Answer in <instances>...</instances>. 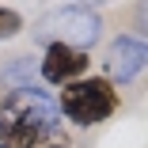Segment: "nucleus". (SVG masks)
Instances as JSON below:
<instances>
[{
	"mask_svg": "<svg viewBox=\"0 0 148 148\" xmlns=\"http://www.w3.org/2000/svg\"><path fill=\"white\" fill-rule=\"evenodd\" d=\"M148 65V46L133 34H118L110 46H106V57H103V76L114 84V87H125L133 84Z\"/></svg>",
	"mask_w": 148,
	"mask_h": 148,
	"instance_id": "obj_4",
	"label": "nucleus"
},
{
	"mask_svg": "<svg viewBox=\"0 0 148 148\" xmlns=\"http://www.w3.org/2000/svg\"><path fill=\"white\" fill-rule=\"evenodd\" d=\"M0 148H4V144H0Z\"/></svg>",
	"mask_w": 148,
	"mask_h": 148,
	"instance_id": "obj_8",
	"label": "nucleus"
},
{
	"mask_svg": "<svg viewBox=\"0 0 148 148\" xmlns=\"http://www.w3.org/2000/svg\"><path fill=\"white\" fill-rule=\"evenodd\" d=\"M87 72H91V53L69 49V46H42V57H38V80L42 84L65 87L72 80H84Z\"/></svg>",
	"mask_w": 148,
	"mask_h": 148,
	"instance_id": "obj_5",
	"label": "nucleus"
},
{
	"mask_svg": "<svg viewBox=\"0 0 148 148\" xmlns=\"http://www.w3.org/2000/svg\"><path fill=\"white\" fill-rule=\"evenodd\" d=\"M57 103V114L69 118L76 129H95V125H106L110 118L122 110V95L118 87L106 80V76H84V80H72L61 87V95L53 99Z\"/></svg>",
	"mask_w": 148,
	"mask_h": 148,
	"instance_id": "obj_2",
	"label": "nucleus"
},
{
	"mask_svg": "<svg viewBox=\"0 0 148 148\" xmlns=\"http://www.w3.org/2000/svg\"><path fill=\"white\" fill-rule=\"evenodd\" d=\"M57 129H61L57 103L38 87L8 91V99L0 103V144L4 148H38Z\"/></svg>",
	"mask_w": 148,
	"mask_h": 148,
	"instance_id": "obj_1",
	"label": "nucleus"
},
{
	"mask_svg": "<svg viewBox=\"0 0 148 148\" xmlns=\"http://www.w3.org/2000/svg\"><path fill=\"white\" fill-rule=\"evenodd\" d=\"M23 15L15 12V8H8V4H0V42H12V38H19L23 34Z\"/></svg>",
	"mask_w": 148,
	"mask_h": 148,
	"instance_id": "obj_6",
	"label": "nucleus"
},
{
	"mask_svg": "<svg viewBox=\"0 0 148 148\" xmlns=\"http://www.w3.org/2000/svg\"><path fill=\"white\" fill-rule=\"evenodd\" d=\"M38 148H76V144H72V137H69L65 129H57V133H49Z\"/></svg>",
	"mask_w": 148,
	"mask_h": 148,
	"instance_id": "obj_7",
	"label": "nucleus"
},
{
	"mask_svg": "<svg viewBox=\"0 0 148 148\" xmlns=\"http://www.w3.org/2000/svg\"><path fill=\"white\" fill-rule=\"evenodd\" d=\"M34 34L42 46H69V49L91 53L95 42L103 38V15L87 4H65V8H53L38 23Z\"/></svg>",
	"mask_w": 148,
	"mask_h": 148,
	"instance_id": "obj_3",
	"label": "nucleus"
}]
</instances>
